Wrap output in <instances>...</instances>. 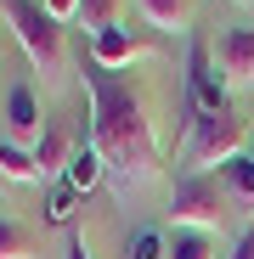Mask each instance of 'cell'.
Here are the masks:
<instances>
[{
  "instance_id": "6da1fadb",
  "label": "cell",
  "mask_w": 254,
  "mask_h": 259,
  "mask_svg": "<svg viewBox=\"0 0 254 259\" xmlns=\"http://www.w3.org/2000/svg\"><path fill=\"white\" fill-rule=\"evenodd\" d=\"M85 102H91V147L107 163V181L130 192L158 175V141L141 91L124 73H102L96 62L85 68Z\"/></svg>"
},
{
  "instance_id": "7a4b0ae2",
  "label": "cell",
  "mask_w": 254,
  "mask_h": 259,
  "mask_svg": "<svg viewBox=\"0 0 254 259\" xmlns=\"http://www.w3.org/2000/svg\"><path fill=\"white\" fill-rule=\"evenodd\" d=\"M0 17H6V28L17 34V46H23V57H28V68L40 79H62L68 39H62V23L40 6V0H0Z\"/></svg>"
},
{
  "instance_id": "3957f363",
  "label": "cell",
  "mask_w": 254,
  "mask_h": 259,
  "mask_svg": "<svg viewBox=\"0 0 254 259\" xmlns=\"http://www.w3.org/2000/svg\"><path fill=\"white\" fill-rule=\"evenodd\" d=\"M232 158H243V118L237 113H198L181 141V163L192 175H209V169H226Z\"/></svg>"
},
{
  "instance_id": "277c9868",
  "label": "cell",
  "mask_w": 254,
  "mask_h": 259,
  "mask_svg": "<svg viewBox=\"0 0 254 259\" xmlns=\"http://www.w3.org/2000/svg\"><path fill=\"white\" fill-rule=\"evenodd\" d=\"M221 214H226L221 181L181 169L175 186H169V220H175V231H209V226H221Z\"/></svg>"
},
{
  "instance_id": "5b68a950",
  "label": "cell",
  "mask_w": 254,
  "mask_h": 259,
  "mask_svg": "<svg viewBox=\"0 0 254 259\" xmlns=\"http://www.w3.org/2000/svg\"><path fill=\"white\" fill-rule=\"evenodd\" d=\"M187 102L198 113H232V91H226V79L215 68V51H209L203 39L187 46Z\"/></svg>"
},
{
  "instance_id": "8992f818",
  "label": "cell",
  "mask_w": 254,
  "mask_h": 259,
  "mask_svg": "<svg viewBox=\"0 0 254 259\" xmlns=\"http://www.w3.org/2000/svg\"><path fill=\"white\" fill-rule=\"evenodd\" d=\"M215 68L226 79V91H243L254 84V28H226L215 39Z\"/></svg>"
},
{
  "instance_id": "52a82bcc",
  "label": "cell",
  "mask_w": 254,
  "mask_h": 259,
  "mask_svg": "<svg viewBox=\"0 0 254 259\" xmlns=\"http://www.w3.org/2000/svg\"><path fill=\"white\" fill-rule=\"evenodd\" d=\"M6 124H12V141H17V147L46 136V118H40L34 84H12V96H6Z\"/></svg>"
},
{
  "instance_id": "ba28073f",
  "label": "cell",
  "mask_w": 254,
  "mask_h": 259,
  "mask_svg": "<svg viewBox=\"0 0 254 259\" xmlns=\"http://www.w3.org/2000/svg\"><path fill=\"white\" fill-rule=\"evenodd\" d=\"M136 57H141V39H136L130 28H107V34H96V39H91V62H96L102 73L130 68Z\"/></svg>"
},
{
  "instance_id": "9c48e42d",
  "label": "cell",
  "mask_w": 254,
  "mask_h": 259,
  "mask_svg": "<svg viewBox=\"0 0 254 259\" xmlns=\"http://www.w3.org/2000/svg\"><path fill=\"white\" fill-rule=\"evenodd\" d=\"M62 181H68L79 197H91V192L107 181V163H102V152H96L91 141H79V147H74V158H68V169H62Z\"/></svg>"
},
{
  "instance_id": "30bf717a",
  "label": "cell",
  "mask_w": 254,
  "mask_h": 259,
  "mask_svg": "<svg viewBox=\"0 0 254 259\" xmlns=\"http://www.w3.org/2000/svg\"><path fill=\"white\" fill-rule=\"evenodd\" d=\"M68 158H74L68 130H62V124H46V136L34 141V169H40V175H62V169H68Z\"/></svg>"
},
{
  "instance_id": "8fae6325",
  "label": "cell",
  "mask_w": 254,
  "mask_h": 259,
  "mask_svg": "<svg viewBox=\"0 0 254 259\" xmlns=\"http://www.w3.org/2000/svg\"><path fill=\"white\" fill-rule=\"evenodd\" d=\"M136 6L158 34H187V23H192V0H136Z\"/></svg>"
},
{
  "instance_id": "7c38bea8",
  "label": "cell",
  "mask_w": 254,
  "mask_h": 259,
  "mask_svg": "<svg viewBox=\"0 0 254 259\" xmlns=\"http://www.w3.org/2000/svg\"><path fill=\"white\" fill-rule=\"evenodd\" d=\"M34 253H40V237H34L23 220L0 214V259H34Z\"/></svg>"
},
{
  "instance_id": "4fadbf2b",
  "label": "cell",
  "mask_w": 254,
  "mask_h": 259,
  "mask_svg": "<svg viewBox=\"0 0 254 259\" xmlns=\"http://www.w3.org/2000/svg\"><path fill=\"white\" fill-rule=\"evenodd\" d=\"M0 181H40V169H34V152H23L17 141H0Z\"/></svg>"
},
{
  "instance_id": "5bb4252c",
  "label": "cell",
  "mask_w": 254,
  "mask_h": 259,
  "mask_svg": "<svg viewBox=\"0 0 254 259\" xmlns=\"http://www.w3.org/2000/svg\"><path fill=\"white\" fill-rule=\"evenodd\" d=\"M79 28H91V39L119 28V0H79Z\"/></svg>"
},
{
  "instance_id": "9a60e30c",
  "label": "cell",
  "mask_w": 254,
  "mask_h": 259,
  "mask_svg": "<svg viewBox=\"0 0 254 259\" xmlns=\"http://www.w3.org/2000/svg\"><path fill=\"white\" fill-rule=\"evenodd\" d=\"M74 214H79V192L68 181H57L51 197H46V226H74Z\"/></svg>"
},
{
  "instance_id": "2e32d148",
  "label": "cell",
  "mask_w": 254,
  "mask_h": 259,
  "mask_svg": "<svg viewBox=\"0 0 254 259\" xmlns=\"http://www.w3.org/2000/svg\"><path fill=\"white\" fill-rule=\"evenodd\" d=\"M169 259H215V242H209V231H175Z\"/></svg>"
},
{
  "instance_id": "e0dca14e",
  "label": "cell",
  "mask_w": 254,
  "mask_h": 259,
  "mask_svg": "<svg viewBox=\"0 0 254 259\" xmlns=\"http://www.w3.org/2000/svg\"><path fill=\"white\" fill-rule=\"evenodd\" d=\"M221 181H226L237 197H248V203H254V158H248V152H243V158H232V163L221 169Z\"/></svg>"
},
{
  "instance_id": "ac0fdd59",
  "label": "cell",
  "mask_w": 254,
  "mask_h": 259,
  "mask_svg": "<svg viewBox=\"0 0 254 259\" xmlns=\"http://www.w3.org/2000/svg\"><path fill=\"white\" fill-rule=\"evenodd\" d=\"M124 259H169V237H164V231H136Z\"/></svg>"
},
{
  "instance_id": "d6986e66",
  "label": "cell",
  "mask_w": 254,
  "mask_h": 259,
  "mask_svg": "<svg viewBox=\"0 0 254 259\" xmlns=\"http://www.w3.org/2000/svg\"><path fill=\"white\" fill-rule=\"evenodd\" d=\"M40 6H46L57 23H79V0H40Z\"/></svg>"
},
{
  "instance_id": "ffe728a7",
  "label": "cell",
  "mask_w": 254,
  "mask_h": 259,
  "mask_svg": "<svg viewBox=\"0 0 254 259\" xmlns=\"http://www.w3.org/2000/svg\"><path fill=\"white\" fill-rule=\"evenodd\" d=\"M232 259H254V220L243 226V237H237V248H232Z\"/></svg>"
},
{
  "instance_id": "44dd1931",
  "label": "cell",
  "mask_w": 254,
  "mask_h": 259,
  "mask_svg": "<svg viewBox=\"0 0 254 259\" xmlns=\"http://www.w3.org/2000/svg\"><path fill=\"white\" fill-rule=\"evenodd\" d=\"M62 259H91V248H85V237H79V231H68V248H62Z\"/></svg>"
},
{
  "instance_id": "7402d4cb",
  "label": "cell",
  "mask_w": 254,
  "mask_h": 259,
  "mask_svg": "<svg viewBox=\"0 0 254 259\" xmlns=\"http://www.w3.org/2000/svg\"><path fill=\"white\" fill-rule=\"evenodd\" d=\"M237 6H248V0H237Z\"/></svg>"
}]
</instances>
